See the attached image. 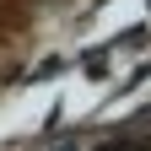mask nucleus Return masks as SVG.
<instances>
[{"instance_id": "nucleus-1", "label": "nucleus", "mask_w": 151, "mask_h": 151, "mask_svg": "<svg viewBox=\"0 0 151 151\" xmlns=\"http://www.w3.org/2000/svg\"><path fill=\"white\" fill-rule=\"evenodd\" d=\"M103 151H151V135H135V140H113V146H103Z\"/></svg>"}]
</instances>
